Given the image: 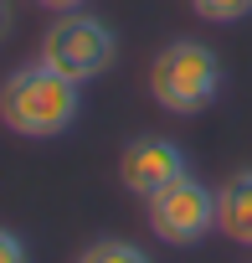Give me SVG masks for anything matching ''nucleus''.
<instances>
[{
	"mask_svg": "<svg viewBox=\"0 0 252 263\" xmlns=\"http://www.w3.org/2000/svg\"><path fill=\"white\" fill-rule=\"evenodd\" d=\"M77 114H82V83L62 78L41 57L0 78V124L21 140H57L77 124Z\"/></svg>",
	"mask_w": 252,
	"mask_h": 263,
	"instance_id": "f257e3e1",
	"label": "nucleus"
},
{
	"mask_svg": "<svg viewBox=\"0 0 252 263\" xmlns=\"http://www.w3.org/2000/svg\"><path fill=\"white\" fill-rule=\"evenodd\" d=\"M150 98L175 114V119H196L221 98V57L216 47L196 42V36H175L155 52L150 62Z\"/></svg>",
	"mask_w": 252,
	"mask_h": 263,
	"instance_id": "f03ea898",
	"label": "nucleus"
},
{
	"mask_svg": "<svg viewBox=\"0 0 252 263\" xmlns=\"http://www.w3.org/2000/svg\"><path fill=\"white\" fill-rule=\"evenodd\" d=\"M11 26H16V6H11V0H0V42L11 36Z\"/></svg>",
	"mask_w": 252,
	"mask_h": 263,
	"instance_id": "9d476101",
	"label": "nucleus"
},
{
	"mask_svg": "<svg viewBox=\"0 0 252 263\" xmlns=\"http://www.w3.org/2000/svg\"><path fill=\"white\" fill-rule=\"evenodd\" d=\"M36 57L72 83H93L118 62V31L93 11H57V21L41 31Z\"/></svg>",
	"mask_w": 252,
	"mask_h": 263,
	"instance_id": "7ed1b4c3",
	"label": "nucleus"
},
{
	"mask_svg": "<svg viewBox=\"0 0 252 263\" xmlns=\"http://www.w3.org/2000/svg\"><path fill=\"white\" fill-rule=\"evenodd\" d=\"M36 6H47V11H82L88 0H36Z\"/></svg>",
	"mask_w": 252,
	"mask_h": 263,
	"instance_id": "9b49d317",
	"label": "nucleus"
},
{
	"mask_svg": "<svg viewBox=\"0 0 252 263\" xmlns=\"http://www.w3.org/2000/svg\"><path fill=\"white\" fill-rule=\"evenodd\" d=\"M0 263H31V253H26V242L11 232V227H0Z\"/></svg>",
	"mask_w": 252,
	"mask_h": 263,
	"instance_id": "1a4fd4ad",
	"label": "nucleus"
},
{
	"mask_svg": "<svg viewBox=\"0 0 252 263\" xmlns=\"http://www.w3.org/2000/svg\"><path fill=\"white\" fill-rule=\"evenodd\" d=\"M77 263H155V258L129 237H98V242H88L77 253Z\"/></svg>",
	"mask_w": 252,
	"mask_h": 263,
	"instance_id": "0eeeda50",
	"label": "nucleus"
},
{
	"mask_svg": "<svg viewBox=\"0 0 252 263\" xmlns=\"http://www.w3.org/2000/svg\"><path fill=\"white\" fill-rule=\"evenodd\" d=\"M191 11L211 26H237L252 16V0H191Z\"/></svg>",
	"mask_w": 252,
	"mask_h": 263,
	"instance_id": "6e6552de",
	"label": "nucleus"
},
{
	"mask_svg": "<svg viewBox=\"0 0 252 263\" xmlns=\"http://www.w3.org/2000/svg\"><path fill=\"white\" fill-rule=\"evenodd\" d=\"M180 176H191V160H185V150L170 135H139V140L123 145V155H118V181H123V191L139 196V201H150L155 191H165Z\"/></svg>",
	"mask_w": 252,
	"mask_h": 263,
	"instance_id": "39448f33",
	"label": "nucleus"
},
{
	"mask_svg": "<svg viewBox=\"0 0 252 263\" xmlns=\"http://www.w3.org/2000/svg\"><path fill=\"white\" fill-rule=\"evenodd\" d=\"M144 217H150V232L170 248H196L216 232V191L196 176H180L170 181L165 191H155L144 201Z\"/></svg>",
	"mask_w": 252,
	"mask_h": 263,
	"instance_id": "20e7f679",
	"label": "nucleus"
},
{
	"mask_svg": "<svg viewBox=\"0 0 252 263\" xmlns=\"http://www.w3.org/2000/svg\"><path fill=\"white\" fill-rule=\"evenodd\" d=\"M216 232L237 248H252V165L216 186Z\"/></svg>",
	"mask_w": 252,
	"mask_h": 263,
	"instance_id": "423d86ee",
	"label": "nucleus"
}]
</instances>
